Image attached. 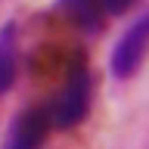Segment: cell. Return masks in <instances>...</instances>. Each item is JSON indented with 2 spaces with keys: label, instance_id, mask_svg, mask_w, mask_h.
I'll return each instance as SVG.
<instances>
[{
  "label": "cell",
  "instance_id": "cell-3",
  "mask_svg": "<svg viewBox=\"0 0 149 149\" xmlns=\"http://www.w3.org/2000/svg\"><path fill=\"white\" fill-rule=\"evenodd\" d=\"M146 53H149V13H143V16L115 40V47H112V56H109L112 74H115L118 81H127L130 74L140 72Z\"/></svg>",
  "mask_w": 149,
  "mask_h": 149
},
{
  "label": "cell",
  "instance_id": "cell-1",
  "mask_svg": "<svg viewBox=\"0 0 149 149\" xmlns=\"http://www.w3.org/2000/svg\"><path fill=\"white\" fill-rule=\"evenodd\" d=\"M93 100V78H90V62L84 53H74L68 68H65V90L59 96V102L53 106V121L56 127H74L87 118Z\"/></svg>",
  "mask_w": 149,
  "mask_h": 149
},
{
  "label": "cell",
  "instance_id": "cell-6",
  "mask_svg": "<svg viewBox=\"0 0 149 149\" xmlns=\"http://www.w3.org/2000/svg\"><path fill=\"white\" fill-rule=\"evenodd\" d=\"M100 3H102V9H106V13H115V16H118V13H124L134 0H100Z\"/></svg>",
  "mask_w": 149,
  "mask_h": 149
},
{
  "label": "cell",
  "instance_id": "cell-4",
  "mask_svg": "<svg viewBox=\"0 0 149 149\" xmlns=\"http://www.w3.org/2000/svg\"><path fill=\"white\" fill-rule=\"evenodd\" d=\"M16 62H19V50H16V25L0 28V93H6L16 81Z\"/></svg>",
  "mask_w": 149,
  "mask_h": 149
},
{
  "label": "cell",
  "instance_id": "cell-5",
  "mask_svg": "<svg viewBox=\"0 0 149 149\" xmlns=\"http://www.w3.org/2000/svg\"><path fill=\"white\" fill-rule=\"evenodd\" d=\"M59 3H62V9L81 28H87V31H100V28H102L106 9H102L100 0H59Z\"/></svg>",
  "mask_w": 149,
  "mask_h": 149
},
{
  "label": "cell",
  "instance_id": "cell-2",
  "mask_svg": "<svg viewBox=\"0 0 149 149\" xmlns=\"http://www.w3.org/2000/svg\"><path fill=\"white\" fill-rule=\"evenodd\" d=\"M53 127H56V121H53V106L50 102L28 106L13 118L0 149H40Z\"/></svg>",
  "mask_w": 149,
  "mask_h": 149
}]
</instances>
